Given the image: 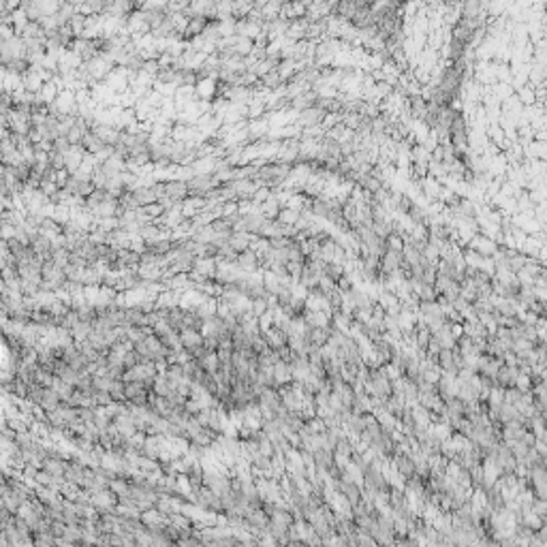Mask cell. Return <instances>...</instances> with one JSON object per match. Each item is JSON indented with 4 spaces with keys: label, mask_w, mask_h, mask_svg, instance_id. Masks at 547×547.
Returning <instances> with one entry per match:
<instances>
[{
    "label": "cell",
    "mask_w": 547,
    "mask_h": 547,
    "mask_svg": "<svg viewBox=\"0 0 547 547\" xmlns=\"http://www.w3.org/2000/svg\"><path fill=\"white\" fill-rule=\"evenodd\" d=\"M186 184H188V192H190V195L199 197V199H205L208 192L218 188V180H216L214 173H201V176H195V178H190Z\"/></svg>",
    "instance_id": "obj_1"
},
{
    "label": "cell",
    "mask_w": 547,
    "mask_h": 547,
    "mask_svg": "<svg viewBox=\"0 0 547 547\" xmlns=\"http://www.w3.org/2000/svg\"><path fill=\"white\" fill-rule=\"evenodd\" d=\"M188 195H190V192H188V184L182 182V180H171V182L165 184V195H163V197L171 199L173 203L184 201V199L188 197Z\"/></svg>",
    "instance_id": "obj_2"
},
{
    "label": "cell",
    "mask_w": 547,
    "mask_h": 547,
    "mask_svg": "<svg viewBox=\"0 0 547 547\" xmlns=\"http://www.w3.org/2000/svg\"><path fill=\"white\" fill-rule=\"evenodd\" d=\"M180 338H182V346H184V349L188 351V353H195L197 349H201L203 342H205V338H203L197 329H184V331H180Z\"/></svg>",
    "instance_id": "obj_3"
},
{
    "label": "cell",
    "mask_w": 547,
    "mask_h": 547,
    "mask_svg": "<svg viewBox=\"0 0 547 547\" xmlns=\"http://www.w3.org/2000/svg\"><path fill=\"white\" fill-rule=\"evenodd\" d=\"M259 265H263V256L259 253H255V250H246V253H242L240 256H237V267L244 269V272L256 269Z\"/></svg>",
    "instance_id": "obj_4"
},
{
    "label": "cell",
    "mask_w": 547,
    "mask_h": 547,
    "mask_svg": "<svg viewBox=\"0 0 547 547\" xmlns=\"http://www.w3.org/2000/svg\"><path fill=\"white\" fill-rule=\"evenodd\" d=\"M253 242H255V235H250V233H233L229 240V246L233 248L237 255H242V253H246V250H250Z\"/></svg>",
    "instance_id": "obj_5"
},
{
    "label": "cell",
    "mask_w": 547,
    "mask_h": 547,
    "mask_svg": "<svg viewBox=\"0 0 547 547\" xmlns=\"http://www.w3.org/2000/svg\"><path fill=\"white\" fill-rule=\"evenodd\" d=\"M67 468L69 466L64 464L60 458H45V462H43V471L47 474H51V477H64V474H67Z\"/></svg>",
    "instance_id": "obj_6"
},
{
    "label": "cell",
    "mask_w": 547,
    "mask_h": 547,
    "mask_svg": "<svg viewBox=\"0 0 547 547\" xmlns=\"http://www.w3.org/2000/svg\"><path fill=\"white\" fill-rule=\"evenodd\" d=\"M38 406L45 408L47 413H51V410H56V408L62 406V404H60V396H58L54 389H45V394H43L41 404H38Z\"/></svg>",
    "instance_id": "obj_7"
},
{
    "label": "cell",
    "mask_w": 547,
    "mask_h": 547,
    "mask_svg": "<svg viewBox=\"0 0 547 547\" xmlns=\"http://www.w3.org/2000/svg\"><path fill=\"white\" fill-rule=\"evenodd\" d=\"M92 503L96 507H101V509H111V507L115 505V494L107 492V490H99V492H94Z\"/></svg>",
    "instance_id": "obj_8"
},
{
    "label": "cell",
    "mask_w": 547,
    "mask_h": 547,
    "mask_svg": "<svg viewBox=\"0 0 547 547\" xmlns=\"http://www.w3.org/2000/svg\"><path fill=\"white\" fill-rule=\"evenodd\" d=\"M291 376H293V368H291V364H287V362H278V364L274 365V381H276V385L287 383Z\"/></svg>",
    "instance_id": "obj_9"
},
{
    "label": "cell",
    "mask_w": 547,
    "mask_h": 547,
    "mask_svg": "<svg viewBox=\"0 0 547 547\" xmlns=\"http://www.w3.org/2000/svg\"><path fill=\"white\" fill-rule=\"evenodd\" d=\"M321 118H323V109H321L319 105L306 109V111L301 113V122H304V124H317Z\"/></svg>",
    "instance_id": "obj_10"
},
{
    "label": "cell",
    "mask_w": 547,
    "mask_h": 547,
    "mask_svg": "<svg viewBox=\"0 0 547 547\" xmlns=\"http://www.w3.org/2000/svg\"><path fill=\"white\" fill-rule=\"evenodd\" d=\"M261 81L265 83L267 88H280V83L285 81V79H282V77H280V73H278V71H272V73H269V75L261 77Z\"/></svg>",
    "instance_id": "obj_11"
}]
</instances>
